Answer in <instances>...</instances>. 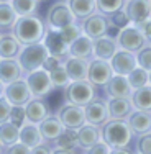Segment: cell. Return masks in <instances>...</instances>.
<instances>
[{
    "instance_id": "obj_46",
    "label": "cell",
    "mask_w": 151,
    "mask_h": 154,
    "mask_svg": "<svg viewBox=\"0 0 151 154\" xmlns=\"http://www.w3.org/2000/svg\"><path fill=\"white\" fill-rule=\"evenodd\" d=\"M30 154H53V146L48 144V143H41V144L31 148Z\"/></svg>"
},
{
    "instance_id": "obj_17",
    "label": "cell",
    "mask_w": 151,
    "mask_h": 154,
    "mask_svg": "<svg viewBox=\"0 0 151 154\" xmlns=\"http://www.w3.org/2000/svg\"><path fill=\"white\" fill-rule=\"evenodd\" d=\"M125 122L128 123V126L133 131L135 136L151 133V113L149 112H143V110L135 108L133 112L127 116Z\"/></svg>"
},
{
    "instance_id": "obj_11",
    "label": "cell",
    "mask_w": 151,
    "mask_h": 154,
    "mask_svg": "<svg viewBox=\"0 0 151 154\" xmlns=\"http://www.w3.org/2000/svg\"><path fill=\"white\" fill-rule=\"evenodd\" d=\"M80 26H82L84 35H87L92 39H97V38H102V36L109 35L110 28H112L110 26V21H109V17L102 15L99 12L92 13L84 21H80Z\"/></svg>"
},
{
    "instance_id": "obj_28",
    "label": "cell",
    "mask_w": 151,
    "mask_h": 154,
    "mask_svg": "<svg viewBox=\"0 0 151 154\" xmlns=\"http://www.w3.org/2000/svg\"><path fill=\"white\" fill-rule=\"evenodd\" d=\"M45 45L48 46V49H49V54L59 57V59H62V61L69 56L68 54V45L61 39V36H59L58 31L48 30L46 38H45Z\"/></svg>"
},
{
    "instance_id": "obj_3",
    "label": "cell",
    "mask_w": 151,
    "mask_h": 154,
    "mask_svg": "<svg viewBox=\"0 0 151 154\" xmlns=\"http://www.w3.org/2000/svg\"><path fill=\"white\" fill-rule=\"evenodd\" d=\"M48 56H49V49L45 45V41L35 43V45H27L21 48L17 59L20 62L21 71H23V77L33 71H36V69H41Z\"/></svg>"
},
{
    "instance_id": "obj_19",
    "label": "cell",
    "mask_w": 151,
    "mask_h": 154,
    "mask_svg": "<svg viewBox=\"0 0 151 154\" xmlns=\"http://www.w3.org/2000/svg\"><path fill=\"white\" fill-rule=\"evenodd\" d=\"M105 95L107 98H117V97H130L133 89L130 87L128 84L127 75H118V74H113L112 79L104 85Z\"/></svg>"
},
{
    "instance_id": "obj_48",
    "label": "cell",
    "mask_w": 151,
    "mask_h": 154,
    "mask_svg": "<svg viewBox=\"0 0 151 154\" xmlns=\"http://www.w3.org/2000/svg\"><path fill=\"white\" fill-rule=\"evenodd\" d=\"M80 149H62V148H53V154H82Z\"/></svg>"
},
{
    "instance_id": "obj_33",
    "label": "cell",
    "mask_w": 151,
    "mask_h": 154,
    "mask_svg": "<svg viewBox=\"0 0 151 154\" xmlns=\"http://www.w3.org/2000/svg\"><path fill=\"white\" fill-rule=\"evenodd\" d=\"M49 77H51V82H53V89H58V90H64L69 85V82H71V79H69L62 64L54 67L53 71H49Z\"/></svg>"
},
{
    "instance_id": "obj_40",
    "label": "cell",
    "mask_w": 151,
    "mask_h": 154,
    "mask_svg": "<svg viewBox=\"0 0 151 154\" xmlns=\"http://www.w3.org/2000/svg\"><path fill=\"white\" fill-rule=\"evenodd\" d=\"M109 21H110V26L112 28H125L128 26L130 23V20H128L127 13H125V10H118V12L112 13V15H109Z\"/></svg>"
},
{
    "instance_id": "obj_34",
    "label": "cell",
    "mask_w": 151,
    "mask_h": 154,
    "mask_svg": "<svg viewBox=\"0 0 151 154\" xmlns=\"http://www.w3.org/2000/svg\"><path fill=\"white\" fill-rule=\"evenodd\" d=\"M127 79H128V84H130V87L133 90L141 89V87H145V85H148V84H149L148 71L143 69V67H135L133 71L127 75Z\"/></svg>"
},
{
    "instance_id": "obj_58",
    "label": "cell",
    "mask_w": 151,
    "mask_h": 154,
    "mask_svg": "<svg viewBox=\"0 0 151 154\" xmlns=\"http://www.w3.org/2000/svg\"><path fill=\"white\" fill-rule=\"evenodd\" d=\"M135 154H136V152H135Z\"/></svg>"
},
{
    "instance_id": "obj_20",
    "label": "cell",
    "mask_w": 151,
    "mask_h": 154,
    "mask_svg": "<svg viewBox=\"0 0 151 154\" xmlns=\"http://www.w3.org/2000/svg\"><path fill=\"white\" fill-rule=\"evenodd\" d=\"M25 115H27V122L39 125L48 115H49V107H48L45 98L33 97L31 100L25 105Z\"/></svg>"
},
{
    "instance_id": "obj_22",
    "label": "cell",
    "mask_w": 151,
    "mask_h": 154,
    "mask_svg": "<svg viewBox=\"0 0 151 154\" xmlns=\"http://www.w3.org/2000/svg\"><path fill=\"white\" fill-rule=\"evenodd\" d=\"M117 49H118V45H117L115 36L105 35L102 38L94 39V57L110 61L112 56L117 53Z\"/></svg>"
},
{
    "instance_id": "obj_4",
    "label": "cell",
    "mask_w": 151,
    "mask_h": 154,
    "mask_svg": "<svg viewBox=\"0 0 151 154\" xmlns=\"http://www.w3.org/2000/svg\"><path fill=\"white\" fill-rule=\"evenodd\" d=\"M95 89L97 87H94L89 80H71L69 85L64 89V98L69 103L86 107L89 102L97 97Z\"/></svg>"
},
{
    "instance_id": "obj_21",
    "label": "cell",
    "mask_w": 151,
    "mask_h": 154,
    "mask_svg": "<svg viewBox=\"0 0 151 154\" xmlns=\"http://www.w3.org/2000/svg\"><path fill=\"white\" fill-rule=\"evenodd\" d=\"M107 107H109L110 118H117V120H127V116L135 110L130 97L109 98L107 100Z\"/></svg>"
},
{
    "instance_id": "obj_35",
    "label": "cell",
    "mask_w": 151,
    "mask_h": 154,
    "mask_svg": "<svg viewBox=\"0 0 151 154\" xmlns=\"http://www.w3.org/2000/svg\"><path fill=\"white\" fill-rule=\"evenodd\" d=\"M127 0H95V5H97V12L102 15L109 17L112 13L123 10Z\"/></svg>"
},
{
    "instance_id": "obj_54",
    "label": "cell",
    "mask_w": 151,
    "mask_h": 154,
    "mask_svg": "<svg viewBox=\"0 0 151 154\" xmlns=\"http://www.w3.org/2000/svg\"><path fill=\"white\" fill-rule=\"evenodd\" d=\"M39 2H45V0H39Z\"/></svg>"
},
{
    "instance_id": "obj_59",
    "label": "cell",
    "mask_w": 151,
    "mask_h": 154,
    "mask_svg": "<svg viewBox=\"0 0 151 154\" xmlns=\"http://www.w3.org/2000/svg\"><path fill=\"white\" fill-rule=\"evenodd\" d=\"M82 154H84V152H82Z\"/></svg>"
},
{
    "instance_id": "obj_43",
    "label": "cell",
    "mask_w": 151,
    "mask_h": 154,
    "mask_svg": "<svg viewBox=\"0 0 151 154\" xmlns=\"http://www.w3.org/2000/svg\"><path fill=\"white\" fill-rule=\"evenodd\" d=\"M110 146L107 144L105 141H99V143H95L94 146H90L89 149H86V151H84V154H110Z\"/></svg>"
},
{
    "instance_id": "obj_56",
    "label": "cell",
    "mask_w": 151,
    "mask_h": 154,
    "mask_svg": "<svg viewBox=\"0 0 151 154\" xmlns=\"http://www.w3.org/2000/svg\"><path fill=\"white\" fill-rule=\"evenodd\" d=\"M149 3H151V0H149Z\"/></svg>"
},
{
    "instance_id": "obj_47",
    "label": "cell",
    "mask_w": 151,
    "mask_h": 154,
    "mask_svg": "<svg viewBox=\"0 0 151 154\" xmlns=\"http://www.w3.org/2000/svg\"><path fill=\"white\" fill-rule=\"evenodd\" d=\"M138 28L141 30L143 36H145V39H146V45H151V18H148V20H146L145 23H141Z\"/></svg>"
},
{
    "instance_id": "obj_2",
    "label": "cell",
    "mask_w": 151,
    "mask_h": 154,
    "mask_svg": "<svg viewBox=\"0 0 151 154\" xmlns=\"http://www.w3.org/2000/svg\"><path fill=\"white\" fill-rule=\"evenodd\" d=\"M102 141H105L112 149L117 148H131L135 143V134L130 130L125 120L109 118V122L100 126Z\"/></svg>"
},
{
    "instance_id": "obj_57",
    "label": "cell",
    "mask_w": 151,
    "mask_h": 154,
    "mask_svg": "<svg viewBox=\"0 0 151 154\" xmlns=\"http://www.w3.org/2000/svg\"><path fill=\"white\" fill-rule=\"evenodd\" d=\"M0 59H2V57H0Z\"/></svg>"
},
{
    "instance_id": "obj_29",
    "label": "cell",
    "mask_w": 151,
    "mask_h": 154,
    "mask_svg": "<svg viewBox=\"0 0 151 154\" xmlns=\"http://www.w3.org/2000/svg\"><path fill=\"white\" fill-rule=\"evenodd\" d=\"M131 103L136 110H143V112H149L151 113V85L141 87V89H136L131 92L130 95Z\"/></svg>"
},
{
    "instance_id": "obj_39",
    "label": "cell",
    "mask_w": 151,
    "mask_h": 154,
    "mask_svg": "<svg viewBox=\"0 0 151 154\" xmlns=\"http://www.w3.org/2000/svg\"><path fill=\"white\" fill-rule=\"evenodd\" d=\"M136 62L138 67H143L146 71H151V45H145L136 53Z\"/></svg>"
},
{
    "instance_id": "obj_41",
    "label": "cell",
    "mask_w": 151,
    "mask_h": 154,
    "mask_svg": "<svg viewBox=\"0 0 151 154\" xmlns=\"http://www.w3.org/2000/svg\"><path fill=\"white\" fill-rule=\"evenodd\" d=\"M10 122L13 125H17L18 128L21 125L27 123V115H25V107H12V112H10Z\"/></svg>"
},
{
    "instance_id": "obj_13",
    "label": "cell",
    "mask_w": 151,
    "mask_h": 154,
    "mask_svg": "<svg viewBox=\"0 0 151 154\" xmlns=\"http://www.w3.org/2000/svg\"><path fill=\"white\" fill-rule=\"evenodd\" d=\"M131 25L140 26L148 18H151V3L149 0H127L123 7Z\"/></svg>"
},
{
    "instance_id": "obj_9",
    "label": "cell",
    "mask_w": 151,
    "mask_h": 154,
    "mask_svg": "<svg viewBox=\"0 0 151 154\" xmlns=\"http://www.w3.org/2000/svg\"><path fill=\"white\" fill-rule=\"evenodd\" d=\"M3 97L12 103V107H25L33 98V95L30 92V87H28L25 77H21L15 82L7 84L5 89H3Z\"/></svg>"
},
{
    "instance_id": "obj_18",
    "label": "cell",
    "mask_w": 151,
    "mask_h": 154,
    "mask_svg": "<svg viewBox=\"0 0 151 154\" xmlns=\"http://www.w3.org/2000/svg\"><path fill=\"white\" fill-rule=\"evenodd\" d=\"M102 139L100 136V128L94 126V125H82L79 130H76V143H77V148L80 151H86L89 149L90 146H94L95 143H99Z\"/></svg>"
},
{
    "instance_id": "obj_30",
    "label": "cell",
    "mask_w": 151,
    "mask_h": 154,
    "mask_svg": "<svg viewBox=\"0 0 151 154\" xmlns=\"http://www.w3.org/2000/svg\"><path fill=\"white\" fill-rule=\"evenodd\" d=\"M17 12L10 2H0V31H12L17 21Z\"/></svg>"
},
{
    "instance_id": "obj_25",
    "label": "cell",
    "mask_w": 151,
    "mask_h": 154,
    "mask_svg": "<svg viewBox=\"0 0 151 154\" xmlns=\"http://www.w3.org/2000/svg\"><path fill=\"white\" fill-rule=\"evenodd\" d=\"M23 77L18 59H0V80L3 84H10Z\"/></svg>"
},
{
    "instance_id": "obj_38",
    "label": "cell",
    "mask_w": 151,
    "mask_h": 154,
    "mask_svg": "<svg viewBox=\"0 0 151 154\" xmlns=\"http://www.w3.org/2000/svg\"><path fill=\"white\" fill-rule=\"evenodd\" d=\"M135 152L136 154H151V133L135 136Z\"/></svg>"
},
{
    "instance_id": "obj_16",
    "label": "cell",
    "mask_w": 151,
    "mask_h": 154,
    "mask_svg": "<svg viewBox=\"0 0 151 154\" xmlns=\"http://www.w3.org/2000/svg\"><path fill=\"white\" fill-rule=\"evenodd\" d=\"M68 54L72 57H79L84 61L94 59V39L80 33L79 36L68 46Z\"/></svg>"
},
{
    "instance_id": "obj_32",
    "label": "cell",
    "mask_w": 151,
    "mask_h": 154,
    "mask_svg": "<svg viewBox=\"0 0 151 154\" xmlns=\"http://www.w3.org/2000/svg\"><path fill=\"white\" fill-rule=\"evenodd\" d=\"M13 10L17 12L18 17H27V15H36L39 8V0H10Z\"/></svg>"
},
{
    "instance_id": "obj_51",
    "label": "cell",
    "mask_w": 151,
    "mask_h": 154,
    "mask_svg": "<svg viewBox=\"0 0 151 154\" xmlns=\"http://www.w3.org/2000/svg\"><path fill=\"white\" fill-rule=\"evenodd\" d=\"M3 148H5V146H3V144H2V141H0V154L3 152Z\"/></svg>"
},
{
    "instance_id": "obj_7",
    "label": "cell",
    "mask_w": 151,
    "mask_h": 154,
    "mask_svg": "<svg viewBox=\"0 0 151 154\" xmlns=\"http://www.w3.org/2000/svg\"><path fill=\"white\" fill-rule=\"evenodd\" d=\"M25 80H27L28 87H30V92L33 97L38 98H45L48 97L51 92H53V82H51L49 72L45 71V69H36V71L30 72V74L25 75Z\"/></svg>"
},
{
    "instance_id": "obj_27",
    "label": "cell",
    "mask_w": 151,
    "mask_h": 154,
    "mask_svg": "<svg viewBox=\"0 0 151 154\" xmlns=\"http://www.w3.org/2000/svg\"><path fill=\"white\" fill-rule=\"evenodd\" d=\"M68 5L71 8L72 15H74L76 21H79V23L97 12L95 0H68Z\"/></svg>"
},
{
    "instance_id": "obj_24",
    "label": "cell",
    "mask_w": 151,
    "mask_h": 154,
    "mask_svg": "<svg viewBox=\"0 0 151 154\" xmlns=\"http://www.w3.org/2000/svg\"><path fill=\"white\" fill-rule=\"evenodd\" d=\"M21 43L13 36V33H3L0 36V57L2 59H17L21 51Z\"/></svg>"
},
{
    "instance_id": "obj_14",
    "label": "cell",
    "mask_w": 151,
    "mask_h": 154,
    "mask_svg": "<svg viewBox=\"0 0 151 154\" xmlns=\"http://www.w3.org/2000/svg\"><path fill=\"white\" fill-rule=\"evenodd\" d=\"M110 66L113 69V74L118 75H128L135 67H138V62H136V54L130 53L127 49H121L118 48L117 53L112 56L110 59Z\"/></svg>"
},
{
    "instance_id": "obj_49",
    "label": "cell",
    "mask_w": 151,
    "mask_h": 154,
    "mask_svg": "<svg viewBox=\"0 0 151 154\" xmlns=\"http://www.w3.org/2000/svg\"><path fill=\"white\" fill-rule=\"evenodd\" d=\"M110 154H135L130 148H117V149H110Z\"/></svg>"
},
{
    "instance_id": "obj_55",
    "label": "cell",
    "mask_w": 151,
    "mask_h": 154,
    "mask_svg": "<svg viewBox=\"0 0 151 154\" xmlns=\"http://www.w3.org/2000/svg\"><path fill=\"white\" fill-rule=\"evenodd\" d=\"M0 36H2V31H0Z\"/></svg>"
},
{
    "instance_id": "obj_5",
    "label": "cell",
    "mask_w": 151,
    "mask_h": 154,
    "mask_svg": "<svg viewBox=\"0 0 151 154\" xmlns=\"http://www.w3.org/2000/svg\"><path fill=\"white\" fill-rule=\"evenodd\" d=\"M48 30L51 31H59L64 26L74 23L76 18L72 15L71 8H69L68 2H54L53 5L48 8L46 18H45Z\"/></svg>"
},
{
    "instance_id": "obj_31",
    "label": "cell",
    "mask_w": 151,
    "mask_h": 154,
    "mask_svg": "<svg viewBox=\"0 0 151 154\" xmlns=\"http://www.w3.org/2000/svg\"><path fill=\"white\" fill-rule=\"evenodd\" d=\"M18 138H20V128L17 125H13L10 120L5 123H0V141L3 146L15 144L18 143Z\"/></svg>"
},
{
    "instance_id": "obj_42",
    "label": "cell",
    "mask_w": 151,
    "mask_h": 154,
    "mask_svg": "<svg viewBox=\"0 0 151 154\" xmlns=\"http://www.w3.org/2000/svg\"><path fill=\"white\" fill-rule=\"evenodd\" d=\"M31 149L28 146H25L23 143H15V144H10V146H5L3 148V152L2 154H30Z\"/></svg>"
},
{
    "instance_id": "obj_50",
    "label": "cell",
    "mask_w": 151,
    "mask_h": 154,
    "mask_svg": "<svg viewBox=\"0 0 151 154\" xmlns=\"http://www.w3.org/2000/svg\"><path fill=\"white\" fill-rule=\"evenodd\" d=\"M3 89H5V84L0 80V97H3Z\"/></svg>"
},
{
    "instance_id": "obj_45",
    "label": "cell",
    "mask_w": 151,
    "mask_h": 154,
    "mask_svg": "<svg viewBox=\"0 0 151 154\" xmlns=\"http://www.w3.org/2000/svg\"><path fill=\"white\" fill-rule=\"evenodd\" d=\"M62 59H59V57H56V56H53V54H49V56L46 57V61H45V64H43V69H45V71H53L54 67H58V66L59 64H62Z\"/></svg>"
},
{
    "instance_id": "obj_12",
    "label": "cell",
    "mask_w": 151,
    "mask_h": 154,
    "mask_svg": "<svg viewBox=\"0 0 151 154\" xmlns=\"http://www.w3.org/2000/svg\"><path fill=\"white\" fill-rule=\"evenodd\" d=\"M84 113H86V123L94 125V126L100 128L102 125L109 122V107H107V100L95 97L92 102L84 107Z\"/></svg>"
},
{
    "instance_id": "obj_8",
    "label": "cell",
    "mask_w": 151,
    "mask_h": 154,
    "mask_svg": "<svg viewBox=\"0 0 151 154\" xmlns=\"http://www.w3.org/2000/svg\"><path fill=\"white\" fill-rule=\"evenodd\" d=\"M58 118L61 120V123L64 125L66 130H79L82 125H86V113H84V107H79V105L74 103H62L56 112Z\"/></svg>"
},
{
    "instance_id": "obj_37",
    "label": "cell",
    "mask_w": 151,
    "mask_h": 154,
    "mask_svg": "<svg viewBox=\"0 0 151 154\" xmlns=\"http://www.w3.org/2000/svg\"><path fill=\"white\" fill-rule=\"evenodd\" d=\"M53 148H62V149H76L77 143H76V131L72 130H66L56 141L53 143ZM79 149V148H77Z\"/></svg>"
},
{
    "instance_id": "obj_23",
    "label": "cell",
    "mask_w": 151,
    "mask_h": 154,
    "mask_svg": "<svg viewBox=\"0 0 151 154\" xmlns=\"http://www.w3.org/2000/svg\"><path fill=\"white\" fill-rule=\"evenodd\" d=\"M66 72H68L71 80H87V72H89V61L79 59V57L68 56L62 62Z\"/></svg>"
},
{
    "instance_id": "obj_26",
    "label": "cell",
    "mask_w": 151,
    "mask_h": 154,
    "mask_svg": "<svg viewBox=\"0 0 151 154\" xmlns=\"http://www.w3.org/2000/svg\"><path fill=\"white\" fill-rule=\"evenodd\" d=\"M18 141L23 143L25 146H28L30 149L35 148V146H38V144H41V143H45L38 125L30 123V122H27L25 125L20 126V138H18Z\"/></svg>"
},
{
    "instance_id": "obj_15",
    "label": "cell",
    "mask_w": 151,
    "mask_h": 154,
    "mask_svg": "<svg viewBox=\"0 0 151 154\" xmlns=\"http://www.w3.org/2000/svg\"><path fill=\"white\" fill-rule=\"evenodd\" d=\"M38 128H39V131H41L43 141L48 143V144H51V146H53V143L66 131L64 125L61 123V120L58 118L56 113H54V115L49 113V115L38 125Z\"/></svg>"
},
{
    "instance_id": "obj_10",
    "label": "cell",
    "mask_w": 151,
    "mask_h": 154,
    "mask_svg": "<svg viewBox=\"0 0 151 154\" xmlns=\"http://www.w3.org/2000/svg\"><path fill=\"white\" fill-rule=\"evenodd\" d=\"M113 75V69L110 66V61L105 59H94L89 61V72H87V80L94 87H104Z\"/></svg>"
},
{
    "instance_id": "obj_6",
    "label": "cell",
    "mask_w": 151,
    "mask_h": 154,
    "mask_svg": "<svg viewBox=\"0 0 151 154\" xmlns=\"http://www.w3.org/2000/svg\"><path fill=\"white\" fill-rule=\"evenodd\" d=\"M115 39H117L118 48L127 49V51L135 53V54L146 45V39L143 36L141 30L138 26H135V25H128L125 28H120L117 36H115Z\"/></svg>"
},
{
    "instance_id": "obj_53",
    "label": "cell",
    "mask_w": 151,
    "mask_h": 154,
    "mask_svg": "<svg viewBox=\"0 0 151 154\" xmlns=\"http://www.w3.org/2000/svg\"><path fill=\"white\" fill-rule=\"evenodd\" d=\"M56 2H68V0H56Z\"/></svg>"
},
{
    "instance_id": "obj_52",
    "label": "cell",
    "mask_w": 151,
    "mask_h": 154,
    "mask_svg": "<svg viewBox=\"0 0 151 154\" xmlns=\"http://www.w3.org/2000/svg\"><path fill=\"white\" fill-rule=\"evenodd\" d=\"M148 80H149V85H151V71L148 72Z\"/></svg>"
},
{
    "instance_id": "obj_36",
    "label": "cell",
    "mask_w": 151,
    "mask_h": 154,
    "mask_svg": "<svg viewBox=\"0 0 151 154\" xmlns=\"http://www.w3.org/2000/svg\"><path fill=\"white\" fill-rule=\"evenodd\" d=\"M59 33V36H61V39L66 43V45H71L72 41L77 38V36L82 33V26H80V23L79 21H74V23H71V25H68V26H64L62 30L58 31Z\"/></svg>"
},
{
    "instance_id": "obj_1",
    "label": "cell",
    "mask_w": 151,
    "mask_h": 154,
    "mask_svg": "<svg viewBox=\"0 0 151 154\" xmlns=\"http://www.w3.org/2000/svg\"><path fill=\"white\" fill-rule=\"evenodd\" d=\"M12 33L18 41L21 43V46L35 45V43L45 41L46 33H48V25L38 15L18 17L13 28H12Z\"/></svg>"
},
{
    "instance_id": "obj_44",
    "label": "cell",
    "mask_w": 151,
    "mask_h": 154,
    "mask_svg": "<svg viewBox=\"0 0 151 154\" xmlns=\"http://www.w3.org/2000/svg\"><path fill=\"white\" fill-rule=\"evenodd\" d=\"M10 112H12V103L5 97H0V123L8 122Z\"/></svg>"
}]
</instances>
